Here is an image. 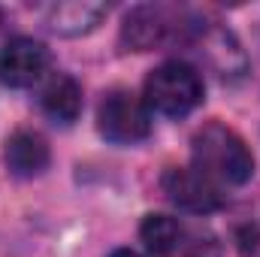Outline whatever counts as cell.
Listing matches in <instances>:
<instances>
[{"label":"cell","mask_w":260,"mask_h":257,"mask_svg":"<svg viewBox=\"0 0 260 257\" xmlns=\"http://www.w3.org/2000/svg\"><path fill=\"white\" fill-rule=\"evenodd\" d=\"M188 24H191V18H185L173 6L139 3L124 15L118 43L124 52H154L173 40H185Z\"/></svg>","instance_id":"3"},{"label":"cell","mask_w":260,"mask_h":257,"mask_svg":"<svg viewBox=\"0 0 260 257\" xmlns=\"http://www.w3.org/2000/svg\"><path fill=\"white\" fill-rule=\"evenodd\" d=\"M52 67L49 49L34 37H12L0 49V82L6 88H34Z\"/></svg>","instance_id":"7"},{"label":"cell","mask_w":260,"mask_h":257,"mask_svg":"<svg viewBox=\"0 0 260 257\" xmlns=\"http://www.w3.org/2000/svg\"><path fill=\"white\" fill-rule=\"evenodd\" d=\"M182 43H191L197 46L200 58L215 70L218 79L224 82H233V79H242L245 70H248V61H245V52L239 49L236 37L218 24H200L191 18L188 30H185V40Z\"/></svg>","instance_id":"5"},{"label":"cell","mask_w":260,"mask_h":257,"mask_svg":"<svg viewBox=\"0 0 260 257\" xmlns=\"http://www.w3.org/2000/svg\"><path fill=\"white\" fill-rule=\"evenodd\" d=\"M109 257H142V254H136L133 248H118V251H112Z\"/></svg>","instance_id":"13"},{"label":"cell","mask_w":260,"mask_h":257,"mask_svg":"<svg viewBox=\"0 0 260 257\" xmlns=\"http://www.w3.org/2000/svg\"><path fill=\"white\" fill-rule=\"evenodd\" d=\"M182 257H221V245L212 233H194L191 239L185 236Z\"/></svg>","instance_id":"12"},{"label":"cell","mask_w":260,"mask_h":257,"mask_svg":"<svg viewBox=\"0 0 260 257\" xmlns=\"http://www.w3.org/2000/svg\"><path fill=\"white\" fill-rule=\"evenodd\" d=\"M160 188L176 209L191 215H209L224 206L221 188L194 167H170L160 179Z\"/></svg>","instance_id":"6"},{"label":"cell","mask_w":260,"mask_h":257,"mask_svg":"<svg viewBox=\"0 0 260 257\" xmlns=\"http://www.w3.org/2000/svg\"><path fill=\"white\" fill-rule=\"evenodd\" d=\"M40 106L43 112L55 121V124H73L82 112V88L73 76L67 73H58L49 79V85L43 88L40 94Z\"/></svg>","instance_id":"10"},{"label":"cell","mask_w":260,"mask_h":257,"mask_svg":"<svg viewBox=\"0 0 260 257\" xmlns=\"http://www.w3.org/2000/svg\"><path fill=\"white\" fill-rule=\"evenodd\" d=\"M139 239L151 254L173 257L185 245V227L170 215H145V221L139 224Z\"/></svg>","instance_id":"11"},{"label":"cell","mask_w":260,"mask_h":257,"mask_svg":"<svg viewBox=\"0 0 260 257\" xmlns=\"http://www.w3.org/2000/svg\"><path fill=\"white\" fill-rule=\"evenodd\" d=\"M194 170L212 179L218 188H239L254 176V154L245 139L221 121H206L191 139Z\"/></svg>","instance_id":"1"},{"label":"cell","mask_w":260,"mask_h":257,"mask_svg":"<svg viewBox=\"0 0 260 257\" xmlns=\"http://www.w3.org/2000/svg\"><path fill=\"white\" fill-rule=\"evenodd\" d=\"M203 103V79L185 61H167L154 67L145 79V106L170 115L185 118Z\"/></svg>","instance_id":"2"},{"label":"cell","mask_w":260,"mask_h":257,"mask_svg":"<svg viewBox=\"0 0 260 257\" xmlns=\"http://www.w3.org/2000/svg\"><path fill=\"white\" fill-rule=\"evenodd\" d=\"M109 15L106 3L94 0H67V3H52L46 9V24L58 37H85L91 34L103 18Z\"/></svg>","instance_id":"9"},{"label":"cell","mask_w":260,"mask_h":257,"mask_svg":"<svg viewBox=\"0 0 260 257\" xmlns=\"http://www.w3.org/2000/svg\"><path fill=\"white\" fill-rule=\"evenodd\" d=\"M97 130L106 142L136 145L151 133V115L145 100H139L127 88H112L103 94L97 106Z\"/></svg>","instance_id":"4"},{"label":"cell","mask_w":260,"mask_h":257,"mask_svg":"<svg viewBox=\"0 0 260 257\" xmlns=\"http://www.w3.org/2000/svg\"><path fill=\"white\" fill-rule=\"evenodd\" d=\"M3 160H6V170L15 179H37V176H43L49 170L52 148H49L43 133H37V130H15V133L6 136Z\"/></svg>","instance_id":"8"}]
</instances>
